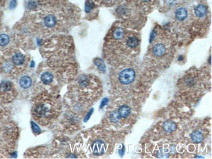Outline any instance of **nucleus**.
<instances>
[{
  "instance_id": "nucleus-1",
  "label": "nucleus",
  "mask_w": 212,
  "mask_h": 159,
  "mask_svg": "<svg viewBox=\"0 0 212 159\" xmlns=\"http://www.w3.org/2000/svg\"><path fill=\"white\" fill-rule=\"evenodd\" d=\"M135 72L132 69H126L121 72L119 76L120 81L124 85H129L135 80Z\"/></svg>"
},
{
  "instance_id": "nucleus-2",
  "label": "nucleus",
  "mask_w": 212,
  "mask_h": 159,
  "mask_svg": "<svg viewBox=\"0 0 212 159\" xmlns=\"http://www.w3.org/2000/svg\"><path fill=\"white\" fill-rule=\"evenodd\" d=\"M93 152L96 155H101L105 151V144L101 140H97L93 145Z\"/></svg>"
},
{
  "instance_id": "nucleus-3",
  "label": "nucleus",
  "mask_w": 212,
  "mask_h": 159,
  "mask_svg": "<svg viewBox=\"0 0 212 159\" xmlns=\"http://www.w3.org/2000/svg\"><path fill=\"white\" fill-rule=\"evenodd\" d=\"M153 52L155 56L161 57L166 52V48H165V46L163 44H157L154 46L153 48Z\"/></svg>"
},
{
  "instance_id": "nucleus-4",
  "label": "nucleus",
  "mask_w": 212,
  "mask_h": 159,
  "mask_svg": "<svg viewBox=\"0 0 212 159\" xmlns=\"http://www.w3.org/2000/svg\"><path fill=\"white\" fill-rule=\"evenodd\" d=\"M195 15L199 18H202L207 14V8L204 5H198L194 9Z\"/></svg>"
},
{
  "instance_id": "nucleus-5",
  "label": "nucleus",
  "mask_w": 212,
  "mask_h": 159,
  "mask_svg": "<svg viewBox=\"0 0 212 159\" xmlns=\"http://www.w3.org/2000/svg\"><path fill=\"white\" fill-rule=\"evenodd\" d=\"M164 130L167 132H172L176 130L177 125L174 121H167L163 124Z\"/></svg>"
},
{
  "instance_id": "nucleus-6",
  "label": "nucleus",
  "mask_w": 212,
  "mask_h": 159,
  "mask_svg": "<svg viewBox=\"0 0 212 159\" xmlns=\"http://www.w3.org/2000/svg\"><path fill=\"white\" fill-rule=\"evenodd\" d=\"M191 140L196 144L200 143L204 139V136L200 131H195L191 134Z\"/></svg>"
},
{
  "instance_id": "nucleus-7",
  "label": "nucleus",
  "mask_w": 212,
  "mask_h": 159,
  "mask_svg": "<svg viewBox=\"0 0 212 159\" xmlns=\"http://www.w3.org/2000/svg\"><path fill=\"white\" fill-rule=\"evenodd\" d=\"M187 11L183 7L178 9L175 14V18L180 21H183L185 19H186L187 17Z\"/></svg>"
},
{
  "instance_id": "nucleus-8",
  "label": "nucleus",
  "mask_w": 212,
  "mask_h": 159,
  "mask_svg": "<svg viewBox=\"0 0 212 159\" xmlns=\"http://www.w3.org/2000/svg\"><path fill=\"white\" fill-rule=\"evenodd\" d=\"M118 113L121 117H127L131 114V108L127 105H124L119 108Z\"/></svg>"
},
{
  "instance_id": "nucleus-9",
  "label": "nucleus",
  "mask_w": 212,
  "mask_h": 159,
  "mask_svg": "<svg viewBox=\"0 0 212 159\" xmlns=\"http://www.w3.org/2000/svg\"><path fill=\"white\" fill-rule=\"evenodd\" d=\"M31 83V79L29 77H28V76H24V77H23L20 79V85L22 88L24 89H27L30 87Z\"/></svg>"
},
{
  "instance_id": "nucleus-10",
  "label": "nucleus",
  "mask_w": 212,
  "mask_h": 159,
  "mask_svg": "<svg viewBox=\"0 0 212 159\" xmlns=\"http://www.w3.org/2000/svg\"><path fill=\"white\" fill-rule=\"evenodd\" d=\"M56 24V19L55 16L52 15H48L45 18V24L48 28H52Z\"/></svg>"
},
{
  "instance_id": "nucleus-11",
  "label": "nucleus",
  "mask_w": 212,
  "mask_h": 159,
  "mask_svg": "<svg viewBox=\"0 0 212 159\" xmlns=\"http://www.w3.org/2000/svg\"><path fill=\"white\" fill-rule=\"evenodd\" d=\"M53 78H54V77H53V75L51 73H50V72H44V73H42L41 77V79L42 82L45 84H50V83L53 80Z\"/></svg>"
},
{
  "instance_id": "nucleus-12",
  "label": "nucleus",
  "mask_w": 212,
  "mask_h": 159,
  "mask_svg": "<svg viewBox=\"0 0 212 159\" xmlns=\"http://www.w3.org/2000/svg\"><path fill=\"white\" fill-rule=\"evenodd\" d=\"M24 60H25L24 56L22 54H20V53L16 54L12 57V62L14 63V64L16 65H20L23 64L24 62Z\"/></svg>"
},
{
  "instance_id": "nucleus-13",
  "label": "nucleus",
  "mask_w": 212,
  "mask_h": 159,
  "mask_svg": "<svg viewBox=\"0 0 212 159\" xmlns=\"http://www.w3.org/2000/svg\"><path fill=\"white\" fill-rule=\"evenodd\" d=\"M113 37L116 40H121L124 37V29L120 28H118L114 30L113 33Z\"/></svg>"
},
{
  "instance_id": "nucleus-14",
  "label": "nucleus",
  "mask_w": 212,
  "mask_h": 159,
  "mask_svg": "<svg viewBox=\"0 0 212 159\" xmlns=\"http://www.w3.org/2000/svg\"><path fill=\"white\" fill-rule=\"evenodd\" d=\"M139 44V41L137 37H130L127 41V45L130 48H136Z\"/></svg>"
},
{
  "instance_id": "nucleus-15",
  "label": "nucleus",
  "mask_w": 212,
  "mask_h": 159,
  "mask_svg": "<svg viewBox=\"0 0 212 159\" xmlns=\"http://www.w3.org/2000/svg\"><path fill=\"white\" fill-rule=\"evenodd\" d=\"M9 42V37L8 35L5 34H2L0 35V46H5Z\"/></svg>"
},
{
  "instance_id": "nucleus-16",
  "label": "nucleus",
  "mask_w": 212,
  "mask_h": 159,
  "mask_svg": "<svg viewBox=\"0 0 212 159\" xmlns=\"http://www.w3.org/2000/svg\"><path fill=\"white\" fill-rule=\"evenodd\" d=\"M95 64L97 66L99 69H100L101 71H105V65L103 61L101 59H96L95 60Z\"/></svg>"
},
{
  "instance_id": "nucleus-17",
  "label": "nucleus",
  "mask_w": 212,
  "mask_h": 159,
  "mask_svg": "<svg viewBox=\"0 0 212 159\" xmlns=\"http://www.w3.org/2000/svg\"><path fill=\"white\" fill-rule=\"evenodd\" d=\"M110 120L116 123V122H118L120 120V119L121 118V117L120 116V114H119V113L118 112H114L113 113H112L110 114Z\"/></svg>"
},
{
  "instance_id": "nucleus-18",
  "label": "nucleus",
  "mask_w": 212,
  "mask_h": 159,
  "mask_svg": "<svg viewBox=\"0 0 212 159\" xmlns=\"http://www.w3.org/2000/svg\"><path fill=\"white\" fill-rule=\"evenodd\" d=\"M1 89L3 91H9L11 89V84L9 82H3L1 85Z\"/></svg>"
},
{
  "instance_id": "nucleus-19",
  "label": "nucleus",
  "mask_w": 212,
  "mask_h": 159,
  "mask_svg": "<svg viewBox=\"0 0 212 159\" xmlns=\"http://www.w3.org/2000/svg\"><path fill=\"white\" fill-rule=\"evenodd\" d=\"M31 125H32V128L33 130H34L35 132H37V133H39V132H40V128L38 127V125H36L34 122H31Z\"/></svg>"
},
{
  "instance_id": "nucleus-20",
  "label": "nucleus",
  "mask_w": 212,
  "mask_h": 159,
  "mask_svg": "<svg viewBox=\"0 0 212 159\" xmlns=\"http://www.w3.org/2000/svg\"><path fill=\"white\" fill-rule=\"evenodd\" d=\"M16 4H17V1H16V0H11V2H10V5H9L10 9H13L14 8H15V7L16 6Z\"/></svg>"
},
{
  "instance_id": "nucleus-21",
  "label": "nucleus",
  "mask_w": 212,
  "mask_h": 159,
  "mask_svg": "<svg viewBox=\"0 0 212 159\" xmlns=\"http://www.w3.org/2000/svg\"><path fill=\"white\" fill-rule=\"evenodd\" d=\"M92 3L90 2H88L86 3V12H89L91 11V10L93 9V6H92Z\"/></svg>"
},
{
  "instance_id": "nucleus-22",
  "label": "nucleus",
  "mask_w": 212,
  "mask_h": 159,
  "mask_svg": "<svg viewBox=\"0 0 212 159\" xmlns=\"http://www.w3.org/2000/svg\"><path fill=\"white\" fill-rule=\"evenodd\" d=\"M93 111H94V110H93V109H91V110H90V112H89V113L88 114L87 116H86V118H85V121H87L88 120V119H89V117H90V116H91V114L93 113Z\"/></svg>"
},
{
  "instance_id": "nucleus-23",
  "label": "nucleus",
  "mask_w": 212,
  "mask_h": 159,
  "mask_svg": "<svg viewBox=\"0 0 212 159\" xmlns=\"http://www.w3.org/2000/svg\"><path fill=\"white\" fill-rule=\"evenodd\" d=\"M108 102V99H107V98H105V99H104V100H103V101H102V103H101V108H102V107H103V106H105L106 104H107Z\"/></svg>"
},
{
  "instance_id": "nucleus-24",
  "label": "nucleus",
  "mask_w": 212,
  "mask_h": 159,
  "mask_svg": "<svg viewBox=\"0 0 212 159\" xmlns=\"http://www.w3.org/2000/svg\"><path fill=\"white\" fill-rule=\"evenodd\" d=\"M155 36H156V33L155 32V31H153L151 33V37H150V41L151 42L153 41Z\"/></svg>"
},
{
  "instance_id": "nucleus-25",
  "label": "nucleus",
  "mask_w": 212,
  "mask_h": 159,
  "mask_svg": "<svg viewBox=\"0 0 212 159\" xmlns=\"http://www.w3.org/2000/svg\"><path fill=\"white\" fill-rule=\"evenodd\" d=\"M143 1H150V0H143Z\"/></svg>"
}]
</instances>
